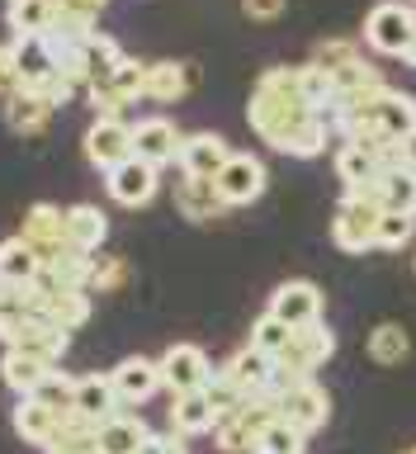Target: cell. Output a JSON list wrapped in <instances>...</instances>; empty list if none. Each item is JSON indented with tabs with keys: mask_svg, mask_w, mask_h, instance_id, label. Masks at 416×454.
Listing matches in <instances>:
<instances>
[{
	"mask_svg": "<svg viewBox=\"0 0 416 454\" xmlns=\"http://www.w3.org/2000/svg\"><path fill=\"white\" fill-rule=\"evenodd\" d=\"M142 454H190V450H184V435L166 431V435H152V440H147V450H142Z\"/></svg>",
	"mask_w": 416,
	"mask_h": 454,
	"instance_id": "ab89813d",
	"label": "cell"
},
{
	"mask_svg": "<svg viewBox=\"0 0 416 454\" xmlns=\"http://www.w3.org/2000/svg\"><path fill=\"white\" fill-rule=\"evenodd\" d=\"M397 161H403V166L412 170V176H416V133L403 142V147H397Z\"/></svg>",
	"mask_w": 416,
	"mask_h": 454,
	"instance_id": "7bdbcfd3",
	"label": "cell"
},
{
	"mask_svg": "<svg viewBox=\"0 0 416 454\" xmlns=\"http://www.w3.org/2000/svg\"><path fill=\"white\" fill-rule=\"evenodd\" d=\"M265 180H270V176H265L261 156L232 152L213 184H218V194H223V204H227V208H241V204H255V199L265 194Z\"/></svg>",
	"mask_w": 416,
	"mask_h": 454,
	"instance_id": "ba28073f",
	"label": "cell"
},
{
	"mask_svg": "<svg viewBox=\"0 0 416 454\" xmlns=\"http://www.w3.org/2000/svg\"><path fill=\"white\" fill-rule=\"evenodd\" d=\"M176 204H180V213H184L190 223H213V218H223V213H227L218 184H213V180H190V176L180 180Z\"/></svg>",
	"mask_w": 416,
	"mask_h": 454,
	"instance_id": "cb8c5ba5",
	"label": "cell"
},
{
	"mask_svg": "<svg viewBox=\"0 0 416 454\" xmlns=\"http://www.w3.org/2000/svg\"><path fill=\"white\" fill-rule=\"evenodd\" d=\"M180 147H184V137L170 119H137L133 123V156H142V161L166 166L180 156Z\"/></svg>",
	"mask_w": 416,
	"mask_h": 454,
	"instance_id": "ac0fdd59",
	"label": "cell"
},
{
	"mask_svg": "<svg viewBox=\"0 0 416 454\" xmlns=\"http://www.w3.org/2000/svg\"><path fill=\"white\" fill-rule=\"evenodd\" d=\"M247 20H279L284 14V0H241Z\"/></svg>",
	"mask_w": 416,
	"mask_h": 454,
	"instance_id": "60d3db41",
	"label": "cell"
},
{
	"mask_svg": "<svg viewBox=\"0 0 416 454\" xmlns=\"http://www.w3.org/2000/svg\"><path fill=\"white\" fill-rule=\"evenodd\" d=\"M5 123L14 128V133L34 137V133H43V128L52 123V105L38 99V95H28V90H10L5 95Z\"/></svg>",
	"mask_w": 416,
	"mask_h": 454,
	"instance_id": "4316f807",
	"label": "cell"
},
{
	"mask_svg": "<svg viewBox=\"0 0 416 454\" xmlns=\"http://www.w3.org/2000/svg\"><path fill=\"white\" fill-rule=\"evenodd\" d=\"M85 156H90V166H99L109 176L114 166H123L128 156H133V123H123V119H95L90 133H85Z\"/></svg>",
	"mask_w": 416,
	"mask_h": 454,
	"instance_id": "7c38bea8",
	"label": "cell"
},
{
	"mask_svg": "<svg viewBox=\"0 0 416 454\" xmlns=\"http://www.w3.org/2000/svg\"><path fill=\"white\" fill-rule=\"evenodd\" d=\"M67 340H71V332H62L57 322H48L38 312V317H28L20 332H14V340L5 350H24V355H34V360H43V364H57L67 355Z\"/></svg>",
	"mask_w": 416,
	"mask_h": 454,
	"instance_id": "e0dca14e",
	"label": "cell"
},
{
	"mask_svg": "<svg viewBox=\"0 0 416 454\" xmlns=\"http://www.w3.org/2000/svg\"><path fill=\"white\" fill-rule=\"evenodd\" d=\"M255 454H308V431H298L294 421H270L261 440H255Z\"/></svg>",
	"mask_w": 416,
	"mask_h": 454,
	"instance_id": "836d02e7",
	"label": "cell"
},
{
	"mask_svg": "<svg viewBox=\"0 0 416 454\" xmlns=\"http://www.w3.org/2000/svg\"><path fill=\"white\" fill-rule=\"evenodd\" d=\"M52 369L57 364H43V360H34V355H24V350H5V355H0V379H5L20 397H34L38 383L48 379Z\"/></svg>",
	"mask_w": 416,
	"mask_h": 454,
	"instance_id": "4dcf8cb0",
	"label": "cell"
},
{
	"mask_svg": "<svg viewBox=\"0 0 416 454\" xmlns=\"http://www.w3.org/2000/svg\"><path fill=\"white\" fill-rule=\"evenodd\" d=\"M38 308H43V317L57 322L62 332H76V326L90 317V289H62L52 298H38Z\"/></svg>",
	"mask_w": 416,
	"mask_h": 454,
	"instance_id": "1f68e13d",
	"label": "cell"
},
{
	"mask_svg": "<svg viewBox=\"0 0 416 454\" xmlns=\"http://www.w3.org/2000/svg\"><path fill=\"white\" fill-rule=\"evenodd\" d=\"M416 38V10L403 0H379L365 20V43L383 57H403Z\"/></svg>",
	"mask_w": 416,
	"mask_h": 454,
	"instance_id": "5b68a950",
	"label": "cell"
},
{
	"mask_svg": "<svg viewBox=\"0 0 416 454\" xmlns=\"http://www.w3.org/2000/svg\"><path fill=\"white\" fill-rule=\"evenodd\" d=\"M336 355V332L326 322H318V326H303V332H294V340L284 346L279 355H275V374H270V388H265V397L270 393H279L284 383H298V379H312L318 369L326 364Z\"/></svg>",
	"mask_w": 416,
	"mask_h": 454,
	"instance_id": "7a4b0ae2",
	"label": "cell"
},
{
	"mask_svg": "<svg viewBox=\"0 0 416 454\" xmlns=\"http://www.w3.org/2000/svg\"><path fill=\"white\" fill-rule=\"evenodd\" d=\"M10 34L14 38H48L57 24V5L52 0H10Z\"/></svg>",
	"mask_w": 416,
	"mask_h": 454,
	"instance_id": "83f0119b",
	"label": "cell"
},
{
	"mask_svg": "<svg viewBox=\"0 0 416 454\" xmlns=\"http://www.w3.org/2000/svg\"><path fill=\"white\" fill-rule=\"evenodd\" d=\"M289 340H294V326H284L279 317H270V312H261V322L251 326V346L261 350V355H270V360H275Z\"/></svg>",
	"mask_w": 416,
	"mask_h": 454,
	"instance_id": "d590c367",
	"label": "cell"
},
{
	"mask_svg": "<svg viewBox=\"0 0 416 454\" xmlns=\"http://www.w3.org/2000/svg\"><path fill=\"white\" fill-rule=\"evenodd\" d=\"M270 374H275V360H270V355H261L255 346H241L232 360L223 364V379L232 383L241 397H261V393L270 388Z\"/></svg>",
	"mask_w": 416,
	"mask_h": 454,
	"instance_id": "d6986e66",
	"label": "cell"
},
{
	"mask_svg": "<svg viewBox=\"0 0 416 454\" xmlns=\"http://www.w3.org/2000/svg\"><path fill=\"white\" fill-rule=\"evenodd\" d=\"M213 426H218V411H213L208 393H180L176 403H170V431L176 435H213Z\"/></svg>",
	"mask_w": 416,
	"mask_h": 454,
	"instance_id": "7402d4cb",
	"label": "cell"
},
{
	"mask_svg": "<svg viewBox=\"0 0 416 454\" xmlns=\"http://www.w3.org/2000/svg\"><path fill=\"white\" fill-rule=\"evenodd\" d=\"M147 440H152L147 426H142L137 417H123V411L99 426V454H142Z\"/></svg>",
	"mask_w": 416,
	"mask_h": 454,
	"instance_id": "f1b7e54d",
	"label": "cell"
},
{
	"mask_svg": "<svg viewBox=\"0 0 416 454\" xmlns=\"http://www.w3.org/2000/svg\"><path fill=\"white\" fill-rule=\"evenodd\" d=\"M34 397H38L43 407H52L57 417H71V411H76V379L62 374V369H52V374L38 383V393H34Z\"/></svg>",
	"mask_w": 416,
	"mask_h": 454,
	"instance_id": "e575fe53",
	"label": "cell"
},
{
	"mask_svg": "<svg viewBox=\"0 0 416 454\" xmlns=\"http://www.w3.org/2000/svg\"><path fill=\"white\" fill-rule=\"evenodd\" d=\"M412 232H416V213H383V218H379V247L383 251L407 247Z\"/></svg>",
	"mask_w": 416,
	"mask_h": 454,
	"instance_id": "8d00e7d4",
	"label": "cell"
},
{
	"mask_svg": "<svg viewBox=\"0 0 416 454\" xmlns=\"http://www.w3.org/2000/svg\"><path fill=\"white\" fill-rule=\"evenodd\" d=\"M0 275H5L14 289H34L38 275H43V255L28 247L24 237H10L0 241Z\"/></svg>",
	"mask_w": 416,
	"mask_h": 454,
	"instance_id": "d4e9b609",
	"label": "cell"
},
{
	"mask_svg": "<svg viewBox=\"0 0 416 454\" xmlns=\"http://www.w3.org/2000/svg\"><path fill=\"white\" fill-rule=\"evenodd\" d=\"M270 317H279L284 326H294V332H303V326H318L322 322V289L308 279H289L279 284L275 294H270Z\"/></svg>",
	"mask_w": 416,
	"mask_h": 454,
	"instance_id": "30bf717a",
	"label": "cell"
},
{
	"mask_svg": "<svg viewBox=\"0 0 416 454\" xmlns=\"http://www.w3.org/2000/svg\"><path fill=\"white\" fill-rule=\"evenodd\" d=\"M161 388H170V393H199V388H208V379H213V364H208V355L199 350V346H190V340H180V346H170L161 360Z\"/></svg>",
	"mask_w": 416,
	"mask_h": 454,
	"instance_id": "9c48e42d",
	"label": "cell"
},
{
	"mask_svg": "<svg viewBox=\"0 0 416 454\" xmlns=\"http://www.w3.org/2000/svg\"><path fill=\"white\" fill-rule=\"evenodd\" d=\"M67 237H71V247H76V251L95 255L99 247H105V237H109L105 208H95V204H71V208H67Z\"/></svg>",
	"mask_w": 416,
	"mask_h": 454,
	"instance_id": "603a6c76",
	"label": "cell"
},
{
	"mask_svg": "<svg viewBox=\"0 0 416 454\" xmlns=\"http://www.w3.org/2000/svg\"><path fill=\"white\" fill-rule=\"evenodd\" d=\"M156 170H161V166L142 161V156H128L123 166H114L109 176H105L109 199H114V204H123V208L152 204V199H156Z\"/></svg>",
	"mask_w": 416,
	"mask_h": 454,
	"instance_id": "4fadbf2b",
	"label": "cell"
},
{
	"mask_svg": "<svg viewBox=\"0 0 416 454\" xmlns=\"http://www.w3.org/2000/svg\"><path fill=\"white\" fill-rule=\"evenodd\" d=\"M270 403H275L279 421H294L298 431H322L326 417H332V397L318 379H298V383H284L279 393H270Z\"/></svg>",
	"mask_w": 416,
	"mask_h": 454,
	"instance_id": "8992f818",
	"label": "cell"
},
{
	"mask_svg": "<svg viewBox=\"0 0 416 454\" xmlns=\"http://www.w3.org/2000/svg\"><path fill=\"white\" fill-rule=\"evenodd\" d=\"M85 95H90V105H95L99 119H119V114L133 105V99L147 95V62H133V57H123V62L114 67L105 81H95Z\"/></svg>",
	"mask_w": 416,
	"mask_h": 454,
	"instance_id": "52a82bcc",
	"label": "cell"
},
{
	"mask_svg": "<svg viewBox=\"0 0 416 454\" xmlns=\"http://www.w3.org/2000/svg\"><path fill=\"white\" fill-rule=\"evenodd\" d=\"M28 247L43 255V265H52L62 251H71V237H67V208L57 204H34L24 213V232H20Z\"/></svg>",
	"mask_w": 416,
	"mask_h": 454,
	"instance_id": "8fae6325",
	"label": "cell"
},
{
	"mask_svg": "<svg viewBox=\"0 0 416 454\" xmlns=\"http://www.w3.org/2000/svg\"><path fill=\"white\" fill-rule=\"evenodd\" d=\"M350 57H360V48H355V43H322V48L312 52V67L336 71L341 62H350Z\"/></svg>",
	"mask_w": 416,
	"mask_h": 454,
	"instance_id": "f35d334b",
	"label": "cell"
},
{
	"mask_svg": "<svg viewBox=\"0 0 416 454\" xmlns=\"http://www.w3.org/2000/svg\"><path fill=\"white\" fill-rule=\"evenodd\" d=\"M123 275H128V270H123L119 255H99V261H95V275H90V289H119Z\"/></svg>",
	"mask_w": 416,
	"mask_h": 454,
	"instance_id": "74e56055",
	"label": "cell"
},
{
	"mask_svg": "<svg viewBox=\"0 0 416 454\" xmlns=\"http://www.w3.org/2000/svg\"><path fill=\"white\" fill-rule=\"evenodd\" d=\"M194 85V71L184 62H147V99L156 105H176Z\"/></svg>",
	"mask_w": 416,
	"mask_h": 454,
	"instance_id": "f546056e",
	"label": "cell"
},
{
	"mask_svg": "<svg viewBox=\"0 0 416 454\" xmlns=\"http://www.w3.org/2000/svg\"><path fill=\"white\" fill-rule=\"evenodd\" d=\"M365 350H369V360H374V364H403L407 350H412V336L397 322H383V326L369 332V346Z\"/></svg>",
	"mask_w": 416,
	"mask_h": 454,
	"instance_id": "d6a6232c",
	"label": "cell"
},
{
	"mask_svg": "<svg viewBox=\"0 0 416 454\" xmlns=\"http://www.w3.org/2000/svg\"><path fill=\"white\" fill-rule=\"evenodd\" d=\"M403 454H416V445H412V450H403Z\"/></svg>",
	"mask_w": 416,
	"mask_h": 454,
	"instance_id": "bcb514c9",
	"label": "cell"
},
{
	"mask_svg": "<svg viewBox=\"0 0 416 454\" xmlns=\"http://www.w3.org/2000/svg\"><path fill=\"white\" fill-rule=\"evenodd\" d=\"M369 194L379 199L383 213H416V176H412L403 161H393L389 170H383L379 184H374Z\"/></svg>",
	"mask_w": 416,
	"mask_h": 454,
	"instance_id": "484cf974",
	"label": "cell"
},
{
	"mask_svg": "<svg viewBox=\"0 0 416 454\" xmlns=\"http://www.w3.org/2000/svg\"><path fill=\"white\" fill-rule=\"evenodd\" d=\"M62 421L67 417H57L52 407L38 403V397H20V403H14V431H20L28 445H38V450L52 445L57 431H62Z\"/></svg>",
	"mask_w": 416,
	"mask_h": 454,
	"instance_id": "44dd1931",
	"label": "cell"
},
{
	"mask_svg": "<svg viewBox=\"0 0 416 454\" xmlns=\"http://www.w3.org/2000/svg\"><path fill=\"white\" fill-rule=\"evenodd\" d=\"M397 161V156H383L374 147H360V142H341L336 147V176L346 190H374L379 176Z\"/></svg>",
	"mask_w": 416,
	"mask_h": 454,
	"instance_id": "5bb4252c",
	"label": "cell"
},
{
	"mask_svg": "<svg viewBox=\"0 0 416 454\" xmlns=\"http://www.w3.org/2000/svg\"><path fill=\"white\" fill-rule=\"evenodd\" d=\"M247 119L255 128V137L265 147H275L284 156H322L332 152V114H322L318 105H308L303 81H298V67H265L255 76Z\"/></svg>",
	"mask_w": 416,
	"mask_h": 454,
	"instance_id": "6da1fadb",
	"label": "cell"
},
{
	"mask_svg": "<svg viewBox=\"0 0 416 454\" xmlns=\"http://www.w3.org/2000/svg\"><path fill=\"white\" fill-rule=\"evenodd\" d=\"M403 62H407V67H416V38H412V48L403 52Z\"/></svg>",
	"mask_w": 416,
	"mask_h": 454,
	"instance_id": "f6af8a7d",
	"label": "cell"
},
{
	"mask_svg": "<svg viewBox=\"0 0 416 454\" xmlns=\"http://www.w3.org/2000/svg\"><path fill=\"white\" fill-rule=\"evenodd\" d=\"M379 218H383V208H379L374 194L369 190H346V199H341V208L332 218V241L350 255L374 251L379 247Z\"/></svg>",
	"mask_w": 416,
	"mask_h": 454,
	"instance_id": "3957f363",
	"label": "cell"
},
{
	"mask_svg": "<svg viewBox=\"0 0 416 454\" xmlns=\"http://www.w3.org/2000/svg\"><path fill=\"white\" fill-rule=\"evenodd\" d=\"M275 417L279 411H275V403H270L265 393L247 397L237 411L218 417V426H213V445H218V454H255V440H261V431Z\"/></svg>",
	"mask_w": 416,
	"mask_h": 454,
	"instance_id": "277c9868",
	"label": "cell"
},
{
	"mask_svg": "<svg viewBox=\"0 0 416 454\" xmlns=\"http://www.w3.org/2000/svg\"><path fill=\"white\" fill-rule=\"evenodd\" d=\"M14 85H20V76H14V52L0 43V95H10Z\"/></svg>",
	"mask_w": 416,
	"mask_h": 454,
	"instance_id": "b9f144b4",
	"label": "cell"
},
{
	"mask_svg": "<svg viewBox=\"0 0 416 454\" xmlns=\"http://www.w3.org/2000/svg\"><path fill=\"white\" fill-rule=\"evenodd\" d=\"M76 417L105 426L109 417H119V393H114L109 374H81L76 379Z\"/></svg>",
	"mask_w": 416,
	"mask_h": 454,
	"instance_id": "ffe728a7",
	"label": "cell"
},
{
	"mask_svg": "<svg viewBox=\"0 0 416 454\" xmlns=\"http://www.w3.org/2000/svg\"><path fill=\"white\" fill-rule=\"evenodd\" d=\"M10 294H14V284H10L5 275H0V303H5V298H10Z\"/></svg>",
	"mask_w": 416,
	"mask_h": 454,
	"instance_id": "ee69618b",
	"label": "cell"
},
{
	"mask_svg": "<svg viewBox=\"0 0 416 454\" xmlns=\"http://www.w3.org/2000/svg\"><path fill=\"white\" fill-rule=\"evenodd\" d=\"M114 379V393H119V403H147V397L161 388V364L147 360V355H128V360H119L109 369Z\"/></svg>",
	"mask_w": 416,
	"mask_h": 454,
	"instance_id": "2e32d148",
	"label": "cell"
},
{
	"mask_svg": "<svg viewBox=\"0 0 416 454\" xmlns=\"http://www.w3.org/2000/svg\"><path fill=\"white\" fill-rule=\"evenodd\" d=\"M227 156H232V147H227L218 133H190V137H184V147H180V156H176V166L190 180H218V170L227 166Z\"/></svg>",
	"mask_w": 416,
	"mask_h": 454,
	"instance_id": "9a60e30c",
	"label": "cell"
}]
</instances>
